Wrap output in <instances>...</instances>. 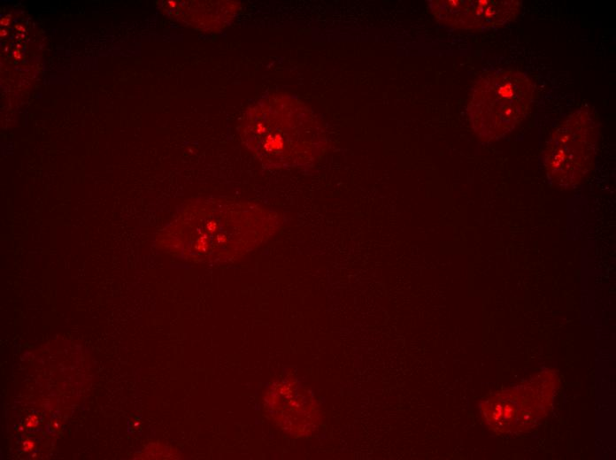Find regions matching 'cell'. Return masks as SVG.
<instances>
[{"instance_id": "obj_1", "label": "cell", "mask_w": 616, "mask_h": 460, "mask_svg": "<svg viewBox=\"0 0 616 460\" xmlns=\"http://www.w3.org/2000/svg\"><path fill=\"white\" fill-rule=\"evenodd\" d=\"M534 92L533 81L520 71L486 73L475 84L468 107L474 131L487 141L509 134L529 112Z\"/></svg>"}, {"instance_id": "obj_2", "label": "cell", "mask_w": 616, "mask_h": 460, "mask_svg": "<svg viewBox=\"0 0 616 460\" xmlns=\"http://www.w3.org/2000/svg\"><path fill=\"white\" fill-rule=\"evenodd\" d=\"M599 124L595 113L582 107L551 133L543 151L549 180L562 189L578 186L595 162Z\"/></svg>"}, {"instance_id": "obj_3", "label": "cell", "mask_w": 616, "mask_h": 460, "mask_svg": "<svg viewBox=\"0 0 616 460\" xmlns=\"http://www.w3.org/2000/svg\"><path fill=\"white\" fill-rule=\"evenodd\" d=\"M536 383L500 392L481 405L486 422L498 432L524 431L545 413L551 401L553 387L539 390Z\"/></svg>"}, {"instance_id": "obj_4", "label": "cell", "mask_w": 616, "mask_h": 460, "mask_svg": "<svg viewBox=\"0 0 616 460\" xmlns=\"http://www.w3.org/2000/svg\"><path fill=\"white\" fill-rule=\"evenodd\" d=\"M433 12L442 21L460 28L491 29L504 27L520 12V1H436Z\"/></svg>"}, {"instance_id": "obj_5", "label": "cell", "mask_w": 616, "mask_h": 460, "mask_svg": "<svg viewBox=\"0 0 616 460\" xmlns=\"http://www.w3.org/2000/svg\"><path fill=\"white\" fill-rule=\"evenodd\" d=\"M38 424V418L35 415L29 416L26 422V426L29 429L35 428Z\"/></svg>"}, {"instance_id": "obj_6", "label": "cell", "mask_w": 616, "mask_h": 460, "mask_svg": "<svg viewBox=\"0 0 616 460\" xmlns=\"http://www.w3.org/2000/svg\"><path fill=\"white\" fill-rule=\"evenodd\" d=\"M35 443L30 440H27L23 442V448L25 451H30L34 448Z\"/></svg>"}]
</instances>
